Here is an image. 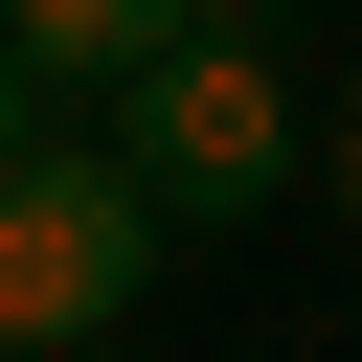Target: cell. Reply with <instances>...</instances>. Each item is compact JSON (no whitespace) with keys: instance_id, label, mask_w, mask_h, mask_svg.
I'll return each mask as SVG.
<instances>
[{"instance_id":"6da1fadb","label":"cell","mask_w":362,"mask_h":362,"mask_svg":"<svg viewBox=\"0 0 362 362\" xmlns=\"http://www.w3.org/2000/svg\"><path fill=\"white\" fill-rule=\"evenodd\" d=\"M158 249H181V204L113 158V136H45L23 181H0V339L45 362V339H113L136 294H158Z\"/></svg>"},{"instance_id":"7a4b0ae2","label":"cell","mask_w":362,"mask_h":362,"mask_svg":"<svg viewBox=\"0 0 362 362\" xmlns=\"http://www.w3.org/2000/svg\"><path fill=\"white\" fill-rule=\"evenodd\" d=\"M113 158H136V181L181 204V226H249V204L294 181V68L204 23V45H158V68L113 90Z\"/></svg>"},{"instance_id":"3957f363","label":"cell","mask_w":362,"mask_h":362,"mask_svg":"<svg viewBox=\"0 0 362 362\" xmlns=\"http://www.w3.org/2000/svg\"><path fill=\"white\" fill-rule=\"evenodd\" d=\"M0 45H23L45 90H90V113H113L158 45H204V0H0Z\"/></svg>"},{"instance_id":"277c9868","label":"cell","mask_w":362,"mask_h":362,"mask_svg":"<svg viewBox=\"0 0 362 362\" xmlns=\"http://www.w3.org/2000/svg\"><path fill=\"white\" fill-rule=\"evenodd\" d=\"M23 158H45V68L0 45V181H23Z\"/></svg>"},{"instance_id":"5b68a950","label":"cell","mask_w":362,"mask_h":362,"mask_svg":"<svg viewBox=\"0 0 362 362\" xmlns=\"http://www.w3.org/2000/svg\"><path fill=\"white\" fill-rule=\"evenodd\" d=\"M204 23H226V45H294V0H204Z\"/></svg>"},{"instance_id":"8992f818","label":"cell","mask_w":362,"mask_h":362,"mask_svg":"<svg viewBox=\"0 0 362 362\" xmlns=\"http://www.w3.org/2000/svg\"><path fill=\"white\" fill-rule=\"evenodd\" d=\"M339 204H362V90H339Z\"/></svg>"}]
</instances>
